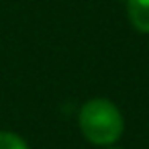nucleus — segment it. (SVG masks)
I'll return each mask as SVG.
<instances>
[{
    "label": "nucleus",
    "instance_id": "nucleus-2",
    "mask_svg": "<svg viewBox=\"0 0 149 149\" xmlns=\"http://www.w3.org/2000/svg\"><path fill=\"white\" fill-rule=\"evenodd\" d=\"M127 13L139 33H149V0H127Z\"/></svg>",
    "mask_w": 149,
    "mask_h": 149
},
{
    "label": "nucleus",
    "instance_id": "nucleus-3",
    "mask_svg": "<svg viewBox=\"0 0 149 149\" xmlns=\"http://www.w3.org/2000/svg\"><path fill=\"white\" fill-rule=\"evenodd\" d=\"M0 149H29L25 139L10 131H0Z\"/></svg>",
    "mask_w": 149,
    "mask_h": 149
},
{
    "label": "nucleus",
    "instance_id": "nucleus-4",
    "mask_svg": "<svg viewBox=\"0 0 149 149\" xmlns=\"http://www.w3.org/2000/svg\"><path fill=\"white\" fill-rule=\"evenodd\" d=\"M110 149H116V147H110Z\"/></svg>",
    "mask_w": 149,
    "mask_h": 149
},
{
    "label": "nucleus",
    "instance_id": "nucleus-1",
    "mask_svg": "<svg viewBox=\"0 0 149 149\" xmlns=\"http://www.w3.org/2000/svg\"><path fill=\"white\" fill-rule=\"evenodd\" d=\"M80 131L94 145H112L123 135V114L106 98H92L80 108Z\"/></svg>",
    "mask_w": 149,
    "mask_h": 149
}]
</instances>
